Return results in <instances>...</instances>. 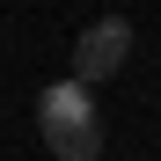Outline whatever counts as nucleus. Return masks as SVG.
I'll return each instance as SVG.
<instances>
[{
  "mask_svg": "<svg viewBox=\"0 0 161 161\" xmlns=\"http://www.w3.org/2000/svg\"><path fill=\"white\" fill-rule=\"evenodd\" d=\"M37 132H44V147L59 161H95L103 154V110H95V95L80 80H51L37 95Z\"/></svg>",
  "mask_w": 161,
  "mask_h": 161,
  "instance_id": "obj_1",
  "label": "nucleus"
},
{
  "mask_svg": "<svg viewBox=\"0 0 161 161\" xmlns=\"http://www.w3.org/2000/svg\"><path fill=\"white\" fill-rule=\"evenodd\" d=\"M125 59H132V22L125 15H103V22H88V30L73 37V80H80V88L117 80Z\"/></svg>",
  "mask_w": 161,
  "mask_h": 161,
  "instance_id": "obj_2",
  "label": "nucleus"
}]
</instances>
